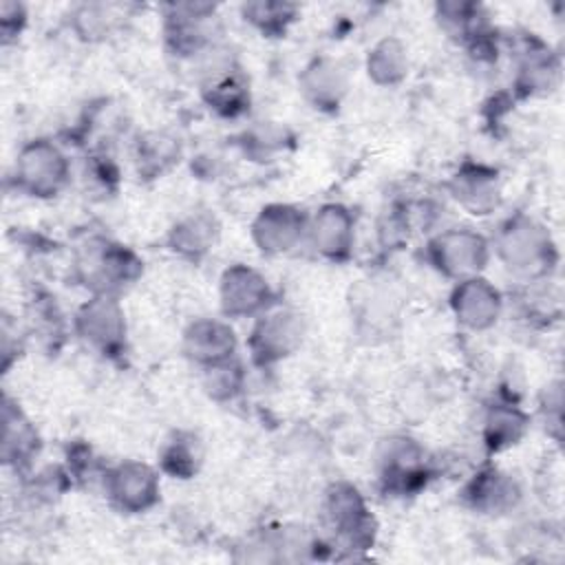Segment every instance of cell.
I'll return each instance as SVG.
<instances>
[{"label":"cell","mask_w":565,"mask_h":565,"mask_svg":"<svg viewBox=\"0 0 565 565\" xmlns=\"http://www.w3.org/2000/svg\"><path fill=\"white\" fill-rule=\"evenodd\" d=\"M40 435L9 395L2 399V461L13 470H24L40 452Z\"/></svg>","instance_id":"17"},{"label":"cell","mask_w":565,"mask_h":565,"mask_svg":"<svg viewBox=\"0 0 565 565\" xmlns=\"http://www.w3.org/2000/svg\"><path fill=\"white\" fill-rule=\"evenodd\" d=\"M556 73H558V66L550 62L547 53L527 51V55L519 68V86L525 88L527 93L550 90Z\"/></svg>","instance_id":"30"},{"label":"cell","mask_w":565,"mask_h":565,"mask_svg":"<svg viewBox=\"0 0 565 565\" xmlns=\"http://www.w3.org/2000/svg\"><path fill=\"white\" fill-rule=\"evenodd\" d=\"M298 86L316 110H335L347 95L349 73L335 57L320 55L302 68Z\"/></svg>","instance_id":"14"},{"label":"cell","mask_w":565,"mask_h":565,"mask_svg":"<svg viewBox=\"0 0 565 565\" xmlns=\"http://www.w3.org/2000/svg\"><path fill=\"white\" fill-rule=\"evenodd\" d=\"M369 79L377 86H397L408 73V51L399 38H382L366 55Z\"/></svg>","instance_id":"22"},{"label":"cell","mask_w":565,"mask_h":565,"mask_svg":"<svg viewBox=\"0 0 565 565\" xmlns=\"http://www.w3.org/2000/svg\"><path fill=\"white\" fill-rule=\"evenodd\" d=\"M309 214L289 203L265 205L254 223L252 238L256 247L267 256H280L298 247L307 238Z\"/></svg>","instance_id":"10"},{"label":"cell","mask_w":565,"mask_h":565,"mask_svg":"<svg viewBox=\"0 0 565 565\" xmlns=\"http://www.w3.org/2000/svg\"><path fill=\"white\" fill-rule=\"evenodd\" d=\"M452 199L470 214L486 216L499 207L501 188L497 170L483 163H463L448 183Z\"/></svg>","instance_id":"15"},{"label":"cell","mask_w":565,"mask_h":565,"mask_svg":"<svg viewBox=\"0 0 565 565\" xmlns=\"http://www.w3.org/2000/svg\"><path fill=\"white\" fill-rule=\"evenodd\" d=\"M305 338V320L289 307L274 305L260 313L249 331L247 349L258 366L276 364L294 355Z\"/></svg>","instance_id":"5"},{"label":"cell","mask_w":565,"mask_h":565,"mask_svg":"<svg viewBox=\"0 0 565 565\" xmlns=\"http://www.w3.org/2000/svg\"><path fill=\"white\" fill-rule=\"evenodd\" d=\"M463 499L477 512L499 514L514 505L519 490L508 475L499 472L497 468H486L466 483Z\"/></svg>","instance_id":"20"},{"label":"cell","mask_w":565,"mask_h":565,"mask_svg":"<svg viewBox=\"0 0 565 565\" xmlns=\"http://www.w3.org/2000/svg\"><path fill=\"white\" fill-rule=\"evenodd\" d=\"M104 492L121 514H143L161 499L159 472L143 461H119L106 470Z\"/></svg>","instance_id":"7"},{"label":"cell","mask_w":565,"mask_h":565,"mask_svg":"<svg viewBox=\"0 0 565 565\" xmlns=\"http://www.w3.org/2000/svg\"><path fill=\"white\" fill-rule=\"evenodd\" d=\"M450 309L459 324L470 331H486L494 327L503 311L501 291L486 278L472 276L455 282L450 294Z\"/></svg>","instance_id":"12"},{"label":"cell","mask_w":565,"mask_h":565,"mask_svg":"<svg viewBox=\"0 0 565 565\" xmlns=\"http://www.w3.org/2000/svg\"><path fill=\"white\" fill-rule=\"evenodd\" d=\"M183 353L201 369L216 366L236 355V333L221 318H196L183 331Z\"/></svg>","instance_id":"13"},{"label":"cell","mask_w":565,"mask_h":565,"mask_svg":"<svg viewBox=\"0 0 565 565\" xmlns=\"http://www.w3.org/2000/svg\"><path fill=\"white\" fill-rule=\"evenodd\" d=\"M527 424L530 419L521 408L512 404H494L486 415V426H483L486 446L499 452L519 444V439L527 430Z\"/></svg>","instance_id":"23"},{"label":"cell","mask_w":565,"mask_h":565,"mask_svg":"<svg viewBox=\"0 0 565 565\" xmlns=\"http://www.w3.org/2000/svg\"><path fill=\"white\" fill-rule=\"evenodd\" d=\"M179 157V143L168 137L166 132H150L143 139H139L137 148V163L139 174L143 177H159L166 172Z\"/></svg>","instance_id":"26"},{"label":"cell","mask_w":565,"mask_h":565,"mask_svg":"<svg viewBox=\"0 0 565 565\" xmlns=\"http://www.w3.org/2000/svg\"><path fill=\"white\" fill-rule=\"evenodd\" d=\"M26 24V11L20 2H2L0 7V31L2 40L9 42L22 33Z\"/></svg>","instance_id":"32"},{"label":"cell","mask_w":565,"mask_h":565,"mask_svg":"<svg viewBox=\"0 0 565 565\" xmlns=\"http://www.w3.org/2000/svg\"><path fill=\"white\" fill-rule=\"evenodd\" d=\"M307 241L331 263H344L355 245V216L342 203H327L309 216Z\"/></svg>","instance_id":"11"},{"label":"cell","mask_w":565,"mask_h":565,"mask_svg":"<svg viewBox=\"0 0 565 565\" xmlns=\"http://www.w3.org/2000/svg\"><path fill=\"white\" fill-rule=\"evenodd\" d=\"M382 479L386 488L397 492H411L426 481L424 450L408 437H393L380 457Z\"/></svg>","instance_id":"18"},{"label":"cell","mask_w":565,"mask_h":565,"mask_svg":"<svg viewBox=\"0 0 565 565\" xmlns=\"http://www.w3.org/2000/svg\"><path fill=\"white\" fill-rule=\"evenodd\" d=\"M241 13L245 22H249L254 29H258L267 38H280L287 33V29L296 22L298 7L289 2H245L241 7Z\"/></svg>","instance_id":"25"},{"label":"cell","mask_w":565,"mask_h":565,"mask_svg":"<svg viewBox=\"0 0 565 565\" xmlns=\"http://www.w3.org/2000/svg\"><path fill=\"white\" fill-rule=\"evenodd\" d=\"M201 93L205 104L223 117H238L249 108V86L245 77L230 66L210 73Z\"/></svg>","instance_id":"21"},{"label":"cell","mask_w":565,"mask_h":565,"mask_svg":"<svg viewBox=\"0 0 565 565\" xmlns=\"http://www.w3.org/2000/svg\"><path fill=\"white\" fill-rule=\"evenodd\" d=\"M494 252L510 271L523 278L547 276L558 258L550 232L525 214H514L501 223Z\"/></svg>","instance_id":"1"},{"label":"cell","mask_w":565,"mask_h":565,"mask_svg":"<svg viewBox=\"0 0 565 565\" xmlns=\"http://www.w3.org/2000/svg\"><path fill=\"white\" fill-rule=\"evenodd\" d=\"M490 241L470 227L439 232L426 245L428 263L455 282L479 276L490 260Z\"/></svg>","instance_id":"4"},{"label":"cell","mask_w":565,"mask_h":565,"mask_svg":"<svg viewBox=\"0 0 565 565\" xmlns=\"http://www.w3.org/2000/svg\"><path fill=\"white\" fill-rule=\"evenodd\" d=\"M71 179V163L60 146L49 139H31L15 157V188L33 199L57 196Z\"/></svg>","instance_id":"3"},{"label":"cell","mask_w":565,"mask_h":565,"mask_svg":"<svg viewBox=\"0 0 565 565\" xmlns=\"http://www.w3.org/2000/svg\"><path fill=\"white\" fill-rule=\"evenodd\" d=\"M218 305L225 318H258L276 305V294L258 269L236 263L218 280Z\"/></svg>","instance_id":"8"},{"label":"cell","mask_w":565,"mask_h":565,"mask_svg":"<svg viewBox=\"0 0 565 565\" xmlns=\"http://www.w3.org/2000/svg\"><path fill=\"white\" fill-rule=\"evenodd\" d=\"M437 20L448 33H452V35L466 40V42H472L481 33H486L483 26H481V15H479L477 4L439 2L437 4Z\"/></svg>","instance_id":"27"},{"label":"cell","mask_w":565,"mask_h":565,"mask_svg":"<svg viewBox=\"0 0 565 565\" xmlns=\"http://www.w3.org/2000/svg\"><path fill=\"white\" fill-rule=\"evenodd\" d=\"M285 141H287L285 128L274 126V124H260L243 135L241 146H243L245 154H249L258 161H267L285 148Z\"/></svg>","instance_id":"29"},{"label":"cell","mask_w":565,"mask_h":565,"mask_svg":"<svg viewBox=\"0 0 565 565\" xmlns=\"http://www.w3.org/2000/svg\"><path fill=\"white\" fill-rule=\"evenodd\" d=\"M73 26L79 38L97 40L110 33L113 18L108 15V7L104 4H84L73 15Z\"/></svg>","instance_id":"31"},{"label":"cell","mask_w":565,"mask_h":565,"mask_svg":"<svg viewBox=\"0 0 565 565\" xmlns=\"http://www.w3.org/2000/svg\"><path fill=\"white\" fill-rule=\"evenodd\" d=\"M324 516L344 547L364 550L373 545L375 521L355 486L344 481L331 486L324 501Z\"/></svg>","instance_id":"9"},{"label":"cell","mask_w":565,"mask_h":565,"mask_svg":"<svg viewBox=\"0 0 565 565\" xmlns=\"http://www.w3.org/2000/svg\"><path fill=\"white\" fill-rule=\"evenodd\" d=\"M75 269L82 285H86L93 294L115 296L141 276L143 263L126 245L108 238H90L79 252Z\"/></svg>","instance_id":"2"},{"label":"cell","mask_w":565,"mask_h":565,"mask_svg":"<svg viewBox=\"0 0 565 565\" xmlns=\"http://www.w3.org/2000/svg\"><path fill=\"white\" fill-rule=\"evenodd\" d=\"M218 221L210 212H190L168 232V247L181 258L199 263L214 249L218 238Z\"/></svg>","instance_id":"19"},{"label":"cell","mask_w":565,"mask_h":565,"mask_svg":"<svg viewBox=\"0 0 565 565\" xmlns=\"http://www.w3.org/2000/svg\"><path fill=\"white\" fill-rule=\"evenodd\" d=\"M203 388L214 402H230L234 399L245 386V371L236 358L221 362L216 366L203 369Z\"/></svg>","instance_id":"28"},{"label":"cell","mask_w":565,"mask_h":565,"mask_svg":"<svg viewBox=\"0 0 565 565\" xmlns=\"http://www.w3.org/2000/svg\"><path fill=\"white\" fill-rule=\"evenodd\" d=\"M203 459L201 441L194 433H174L159 452L161 470L174 479H190L196 475Z\"/></svg>","instance_id":"24"},{"label":"cell","mask_w":565,"mask_h":565,"mask_svg":"<svg viewBox=\"0 0 565 565\" xmlns=\"http://www.w3.org/2000/svg\"><path fill=\"white\" fill-rule=\"evenodd\" d=\"M214 13L212 4H172L166 15L163 35L174 55L190 57L207 44L205 20Z\"/></svg>","instance_id":"16"},{"label":"cell","mask_w":565,"mask_h":565,"mask_svg":"<svg viewBox=\"0 0 565 565\" xmlns=\"http://www.w3.org/2000/svg\"><path fill=\"white\" fill-rule=\"evenodd\" d=\"M77 335L104 358L126 351V316L117 296L93 294L75 313Z\"/></svg>","instance_id":"6"}]
</instances>
